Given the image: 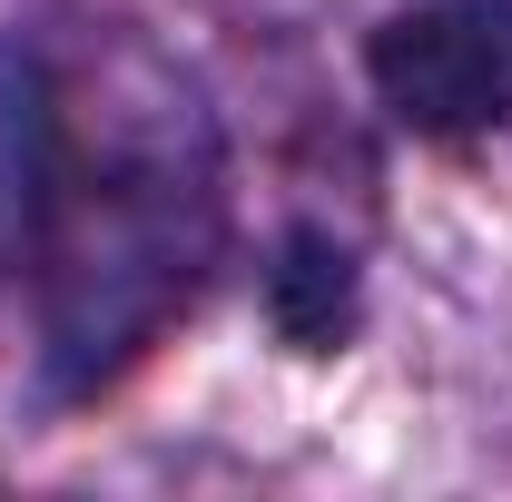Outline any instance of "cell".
<instances>
[{"label":"cell","instance_id":"obj_3","mask_svg":"<svg viewBox=\"0 0 512 502\" xmlns=\"http://www.w3.org/2000/svg\"><path fill=\"white\" fill-rule=\"evenodd\" d=\"M266 315L296 355H335L365 315V266L335 227H286L276 237V266H266Z\"/></svg>","mask_w":512,"mask_h":502},{"label":"cell","instance_id":"obj_1","mask_svg":"<svg viewBox=\"0 0 512 502\" xmlns=\"http://www.w3.org/2000/svg\"><path fill=\"white\" fill-rule=\"evenodd\" d=\"M227 148L197 79L138 30L0 40V306L50 404H89L207 296Z\"/></svg>","mask_w":512,"mask_h":502},{"label":"cell","instance_id":"obj_2","mask_svg":"<svg viewBox=\"0 0 512 502\" xmlns=\"http://www.w3.org/2000/svg\"><path fill=\"white\" fill-rule=\"evenodd\" d=\"M365 69L394 128L434 148H473L512 128V0H414L375 30Z\"/></svg>","mask_w":512,"mask_h":502}]
</instances>
